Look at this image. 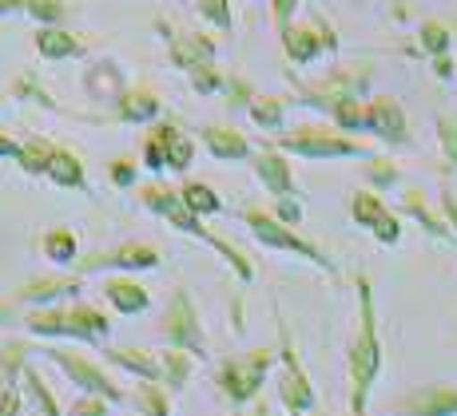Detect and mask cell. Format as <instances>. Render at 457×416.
<instances>
[{"label": "cell", "instance_id": "1", "mask_svg": "<svg viewBox=\"0 0 457 416\" xmlns=\"http://www.w3.org/2000/svg\"><path fill=\"white\" fill-rule=\"evenodd\" d=\"M378 373H382V338H378V314H374V290L370 278L358 273V333L346 353V380H350V412L366 416V401Z\"/></svg>", "mask_w": 457, "mask_h": 416}, {"label": "cell", "instance_id": "2", "mask_svg": "<svg viewBox=\"0 0 457 416\" xmlns=\"http://www.w3.org/2000/svg\"><path fill=\"white\" fill-rule=\"evenodd\" d=\"M139 202H144L147 210H152V215H160V218H167V223H171L175 230H187V234H195V238H204L207 246H215L219 254H223L227 262L235 265V273H239V278H247L251 281V262L243 258L239 250H235V246H227L223 238H215L211 234V230H204V223H199L195 215H191L187 207H183V199H179V191H171V187H163V183H152V187H144L139 191Z\"/></svg>", "mask_w": 457, "mask_h": 416}, {"label": "cell", "instance_id": "3", "mask_svg": "<svg viewBox=\"0 0 457 416\" xmlns=\"http://www.w3.org/2000/svg\"><path fill=\"white\" fill-rule=\"evenodd\" d=\"M29 330L40 338H80L104 341L108 338V317L92 306H48L29 317Z\"/></svg>", "mask_w": 457, "mask_h": 416}, {"label": "cell", "instance_id": "4", "mask_svg": "<svg viewBox=\"0 0 457 416\" xmlns=\"http://www.w3.org/2000/svg\"><path fill=\"white\" fill-rule=\"evenodd\" d=\"M270 365H275V353L270 349L239 353V357H227L223 365L215 369V385L223 388V396L235 404V409H243L247 401L259 396V388H262V380H267Z\"/></svg>", "mask_w": 457, "mask_h": 416}, {"label": "cell", "instance_id": "5", "mask_svg": "<svg viewBox=\"0 0 457 416\" xmlns=\"http://www.w3.org/2000/svg\"><path fill=\"white\" fill-rule=\"evenodd\" d=\"M243 223H247V226L254 230V238H259V242L275 246V250H287V254H298V258H306V262L322 265V270H327V273H334V262L327 258V254H322L314 242H306V238H298L295 230L283 223V218L267 215V210H259V207H247V210H243Z\"/></svg>", "mask_w": 457, "mask_h": 416}, {"label": "cell", "instance_id": "6", "mask_svg": "<svg viewBox=\"0 0 457 416\" xmlns=\"http://www.w3.org/2000/svg\"><path fill=\"white\" fill-rule=\"evenodd\" d=\"M278 401H283V409L291 416H306L314 409V385L306 377L287 330H283V349H278Z\"/></svg>", "mask_w": 457, "mask_h": 416}, {"label": "cell", "instance_id": "7", "mask_svg": "<svg viewBox=\"0 0 457 416\" xmlns=\"http://www.w3.org/2000/svg\"><path fill=\"white\" fill-rule=\"evenodd\" d=\"M283 151L306 155V159H350V155H366V147L350 135H338V131L327 127H298L291 135L278 139Z\"/></svg>", "mask_w": 457, "mask_h": 416}, {"label": "cell", "instance_id": "8", "mask_svg": "<svg viewBox=\"0 0 457 416\" xmlns=\"http://www.w3.org/2000/svg\"><path fill=\"white\" fill-rule=\"evenodd\" d=\"M163 338L171 341V349H183L191 357H207V345H204V330H199V314L191 306V298L183 290L171 294V306L163 314Z\"/></svg>", "mask_w": 457, "mask_h": 416}, {"label": "cell", "instance_id": "9", "mask_svg": "<svg viewBox=\"0 0 457 416\" xmlns=\"http://www.w3.org/2000/svg\"><path fill=\"white\" fill-rule=\"evenodd\" d=\"M366 127L374 131L382 143L390 147H402L410 143V127H406V111L394 95H378V100L366 103Z\"/></svg>", "mask_w": 457, "mask_h": 416}, {"label": "cell", "instance_id": "10", "mask_svg": "<svg viewBox=\"0 0 457 416\" xmlns=\"http://www.w3.org/2000/svg\"><path fill=\"white\" fill-rule=\"evenodd\" d=\"M390 416H457V385H426L402 396Z\"/></svg>", "mask_w": 457, "mask_h": 416}, {"label": "cell", "instance_id": "11", "mask_svg": "<svg viewBox=\"0 0 457 416\" xmlns=\"http://www.w3.org/2000/svg\"><path fill=\"white\" fill-rule=\"evenodd\" d=\"M48 357L56 361V365L64 369V373L72 377L80 388H87V393H92V396H104V401H124V393H120V385H112L108 373H104V369H96L87 357H76V353H64V349H60V353L52 349Z\"/></svg>", "mask_w": 457, "mask_h": 416}, {"label": "cell", "instance_id": "12", "mask_svg": "<svg viewBox=\"0 0 457 416\" xmlns=\"http://www.w3.org/2000/svg\"><path fill=\"white\" fill-rule=\"evenodd\" d=\"M160 265V250L147 242H124L108 254H96V258H84L80 262V273H92V270H155Z\"/></svg>", "mask_w": 457, "mask_h": 416}, {"label": "cell", "instance_id": "13", "mask_svg": "<svg viewBox=\"0 0 457 416\" xmlns=\"http://www.w3.org/2000/svg\"><path fill=\"white\" fill-rule=\"evenodd\" d=\"M254 171H259L262 187L275 194V199H291L295 194V175H291V163H287L283 155H275V151L259 155L254 159Z\"/></svg>", "mask_w": 457, "mask_h": 416}, {"label": "cell", "instance_id": "14", "mask_svg": "<svg viewBox=\"0 0 457 416\" xmlns=\"http://www.w3.org/2000/svg\"><path fill=\"white\" fill-rule=\"evenodd\" d=\"M104 294H108V302L120 309V314H144L147 306H152V294H147L144 286H136V281L128 278H116L104 286Z\"/></svg>", "mask_w": 457, "mask_h": 416}, {"label": "cell", "instance_id": "15", "mask_svg": "<svg viewBox=\"0 0 457 416\" xmlns=\"http://www.w3.org/2000/svg\"><path fill=\"white\" fill-rule=\"evenodd\" d=\"M108 357L116 361L120 369L136 373L139 380H160L163 377V361L152 357V353H144V349H108Z\"/></svg>", "mask_w": 457, "mask_h": 416}, {"label": "cell", "instance_id": "16", "mask_svg": "<svg viewBox=\"0 0 457 416\" xmlns=\"http://www.w3.org/2000/svg\"><path fill=\"white\" fill-rule=\"evenodd\" d=\"M204 139H207V147H211V155H215V159H247V155H251L247 135H239V131L207 127Z\"/></svg>", "mask_w": 457, "mask_h": 416}, {"label": "cell", "instance_id": "17", "mask_svg": "<svg viewBox=\"0 0 457 416\" xmlns=\"http://www.w3.org/2000/svg\"><path fill=\"white\" fill-rule=\"evenodd\" d=\"M80 290V278H37L21 290L24 302H56L64 294H76Z\"/></svg>", "mask_w": 457, "mask_h": 416}, {"label": "cell", "instance_id": "18", "mask_svg": "<svg viewBox=\"0 0 457 416\" xmlns=\"http://www.w3.org/2000/svg\"><path fill=\"white\" fill-rule=\"evenodd\" d=\"M386 215H390V210H386V202L378 199L374 191H354V194H350V218H354L358 226L374 230Z\"/></svg>", "mask_w": 457, "mask_h": 416}, {"label": "cell", "instance_id": "19", "mask_svg": "<svg viewBox=\"0 0 457 416\" xmlns=\"http://www.w3.org/2000/svg\"><path fill=\"white\" fill-rule=\"evenodd\" d=\"M48 175H52V183H56V187H68V191L84 187V163L72 151H64V147H56Z\"/></svg>", "mask_w": 457, "mask_h": 416}, {"label": "cell", "instance_id": "20", "mask_svg": "<svg viewBox=\"0 0 457 416\" xmlns=\"http://www.w3.org/2000/svg\"><path fill=\"white\" fill-rule=\"evenodd\" d=\"M402 210H406V215H414L418 223H421V230H426V234H434V238H445V234H450V226H445L442 218H437L434 210L426 207L421 191H406V194H402Z\"/></svg>", "mask_w": 457, "mask_h": 416}, {"label": "cell", "instance_id": "21", "mask_svg": "<svg viewBox=\"0 0 457 416\" xmlns=\"http://www.w3.org/2000/svg\"><path fill=\"white\" fill-rule=\"evenodd\" d=\"M179 199H183V207L191 210L195 218H204V215H215L223 202H219V194L207 187V183H183V191H179Z\"/></svg>", "mask_w": 457, "mask_h": 416}, {"label": "cell", "instance_id": "22", "mask_svg": "<svg viewBox=\"0 0 457 416\" xmlns=\"http://www.w3.org/2000/svg\"><path fill=\"white\" fill-rule=\"evenodd\" d=\"M52 155H56V147L52 143H44V139H32V143H24L21 147V167L29 175H48V167H52Z\"/></svg>", "mask_w": 457, "mask_h": 416}, {"label": "cell", "instance_id": "23", "mask_svg": "<svg viewBox=\"0 0 457 416\" xmlns=\"http://www.w3.org/2000/svg\"><path fill=\"white\" fill-rule=\"evenodd\" d=\"M160 111V100H155L152 92H131L120 100V119L128 123H139V119H152V115Z\"/></svg>", "mask_w": 457, "mask_h": 416}, {"label": "cell", "instance_id": "24", "mask_svg": "<svg viewBox=\"0 0 457 416\" xmlns=\"http://www.w3.org/2000/svg\"><path fill=\"white\" fill-rule=\"evenodd\" d=\"M44 254L60 265L76 262V234L72 230H48V234H44Z\"/></svg>", "mask_w": 457, "mask_h": 416}, {"label": "cell", "instance_id": "25", "mask_svg": "<svg viewBox=\"0 0 457 416\" xmlns=\"http://www.w3.org/2000/svg\"><path fill=\"white\" fill-rule=\"evenodd\" d=\"M287 56L298 60V64H306V60L319 52V37H314V29L306 24V29H287Z\"/></svg>", "mask_w": 457, "mask_h": 416}, {"label": "cell", "instance_id": "26", "mask_svg": "<svg viewBox=\"0 0 457 416\" xmlns=\"http://www.w3.org/2000/svg\"><path fill=\"white\" fill-rule=\"evenodd\" d=\"M175 139V127H155L152 139L144 143V163L152 167V171H163L167 167V147H171Z\"/></svg>", "mask_w": 457, "mask_h": 416}, {"label": "cell", "instance_id": "27", "mask_svg": "<svg viewBox=\"0 0 457 416\" xmlns=\"http://www.w3.org/2000/svg\"><path fill=\"white\" fill-rule=\"evenodd\" d=\"M160 361H163V380H167V385H171V388H183V380H187V373H191V353H183V349H163Z\"/></svg>", "mask_w": 457, "mask_h": 416}, {"label": "cell", "instance_id": "28", "mask_svg": "<svg viewBox=\"0 0 457 416\" xmlns=\"http://www.w3.org/2000/svg\"><path fill=\"white\" fill-rule=\"evenodd\" d=\"M418 40H421V48H426L429 52V56H445V52H450V29H445V24L442 20H426V24H421V32H418Z\"/></svg>", "mask_w": 457, "mask_h": 416}, {"label": "cell", "instance_id": "29", "mask_svg": "<svg viewBox=\"0 0 457 416\" xmlns=\"http://www.w3.org/2000/svg\"><path fill=\"white\" fill-rule=\"evenodd\" d=\"M136 404H139V412L144 416H167V393L155 385V380H139Z\"/></svg>", "mask_w": 457, "mask_h": 416}, {"label": "cell", "instance_id": "30", "mask_svg": "<svg viewBox=\"0 0 457 416\" xmlns=\"http://www.w3.org/2000/svg\"><path fill=\"white\" fill-rule=\"evenodd\" d=\"M437 143H442L445 171H457V119H437Z\"/></svg>", "mask_w": 457, "mask_h": 416}, {"label": "cell", "instance_id": "31", "mask_svg": "<svg viewBox=\"0 0 457 416\" xmlns=\"http://www.w3.org/2000/svg\"><path fill=\"white\" fill-rule=\"evenodd\" d=\"M366 179L374 183L378 191H386V187H398V167L390 163V159H370V167H366Z\"/></svg>", "mask_w": 457, "mask_h": 416}, {"label": "cell", "instance_id": "32", "mask_svg": "<svg viewBox=\"0 0 457 416\" xmlns=\"http://www.w3.org/2000/svg\"><path fill=\"white\" fill-rule=\"evenodd\" d=\"M251 115H254V123H259V127H278V123H283V103L259 95V100L251 103Z\"/></svg>", "mask_w": 457, "mask_h": 416}, {"label": "cell", "instance_id": "33", "mask_svg": "<svg viewBox=\"0 0 457 416\" xmlns=\"http://www.w3.org/2000/svg\"><path fill=\"white\" fill-rule=\"evenodd\" d=\"M24 385H29V393H32V401L40 404V416H60V409H56V401H52V393L44 388V380L32 373V369H24Z\"/></svg>", "mask_w": 457, "mask_h": 416}, {"label": "cell", "instance_id": "34", "mask_svg": "<svg viewBox=\"0 0 457 416\" xmlns=\"http://www.w3.org/2000/svg\"><path fill=\"white\" fill-rule=\"evenodd\" d=\"M87 92H92L96 100H120V72L100 68V79H87Z\"/></svg>", "mask_w": 457, "mask_h": 416}, {"label": "cell", "instance_id": "35", "mask_svg": "<svg viewBox=\"0 0 457 416\" xmlns=\"http://www.w3.org/2000/svg\"><path fill=\"white\" fill-rule=\"evenodd\" d=\"M40 52L44 56H72L76 52V40L68 37V32H40Z\"/></svg>", "mask_w": 457, "mask_h": 416}, {"label": "cell", "instance_id": "36", "mask_svg": "<svg viewBox=\"0 0 457 416\" xmlns=\"http://www.w3.org/2000/svg\"><path fill=\"white\" fill-rule=\"evenodd\" d=\"M191 155H195V147H191V139H183L179 131H175L171 147H167V167H175V171H187V167H191Z\"/></svg>", "mask_w": 457, "mask_h": 416}, {"label": "cell", "instance_id": "37", "mask_svg": "<svg viewBox=\"0 0 457 416\" xmlns=\"http://www.w3.org/2000/svg\"><path fill=\"white\" fill-rule=\"evenodd\" d=\"M108 404L112 401H104V396H80V401L72 404V416H108Z\"/></svg>", "mask_w": 457, "mask_h": 416}, {"label": "cell", "instance_id": "38", "mask_svg": "<svg viewBox=\"0 0 457 416\" xmlns=\"http://www.w3.org/2000/svg\"><path fill=\"white\" fill-rule=\"evenodd\" d=\"M370 234H374L382 246H394V242H398V238H402V223H398V218H394V215H386L382 223H378V226L370 230Z\"/></svg>", "mask_w": 457, "mask_h": 416}, {"label": "cell", "instance_id": "39", "mask_svg": "<svg viewBox=\"0 0 457 416\" xmlns=\"http://www.w3.org/2000/svg\"><path fill=\"white\" fill-rule=\"evenodd\" d=\"M24 4H29V12H37L40 20H60V12H64L60 0H24Z\"/></svg>", "mask_w": 457, "mask_h": 416}, {"label": "cell", "instance_id": "40", "mask_svg": "<svg viewBox=\"0 0 457 416\" xmlns=\"http://www.w3.org/2000/svg\"><path fill=\"white\" fill-rule=\"evenodd\" d=\"M199 8H204V16H211L215 24H231V12H227V0H199Z\"/></svg>", "mask_w": 457, "mask_h": 416}, {"label": "cell", "instance_id": "41", "mask_svg": "<svg viewBox=\"0 0 457 416\" xmlns=\"http://www.w3.org/2000/svg\"><path fill=\"white\" fill-rule=\"evenodd\" d=\"M21 388H12V385H8L4 388V393H0V416H16V412H21Z\"/></svg>", "mask_w": 457, "mask_h": 416}, {"label": "cell", "instance_id": "42", "mask_svg": "<svg viewBox=\"0 0 457 416\" xmlns=\"http://www.w3.org/2000/svg\"><path fill=\"white\" fill-rule=\"evenodd\" d=\"M131 179H136V167L124 163V159H120V163H112V183H120V187H128Z\"/></svg>", "mask_w": 457, "mask_h": 416}, {"label": "cell", "instance_id": "43", "mask_svg": "<svg viewBox=\"0 0 457 416\" xmlns=\"http://www.w3.org/2000/svg\"><path fill=\"white\" fill-rule=\"evenodd\" d=\"M195 87L199 92H211V87H219V72H211V68H195Z\"/></svg>", "mask_w": 457, "mask_h": 416}, {"label": "cell", "instance_id": "44", "mask_svg": "<svg viewBox=\"0 0 457 416\" xmlns=\"http://www.w3.org/2000/svg\"><path fill=\"white\" fill-rule=\"evenodd\" d=\"M442 210H445V223H450V230H457V194L453 191H442Z\"/></svg>", "mask_w": 457, "mask_h": 416}, {"label": "cell", "instance_id": "45", "mask_svg": "<svg viewBox=\"0 0 457 416\" xmlns=\"http://www.w3.org/2000/svg\"><path fill=\"white\" fill-rule=\"evenodd\" d=\"M291 12H295V0H275V16H278V20H291Z\"/></svg>", "mask_w": 457, "mask_h": 416}, {"label": "cell", "instance_id": "46", "mask_svg": "<svg viewBox=\"0 0 457 416\" xmlns=\"http://www.w3.org/2000/svg\"><path fill=\"white\" fill-rule=\"evenodd\" d=\"M434 72L442 76V79H450V76H453V64H450V56H437V60H434Z\"/></svg>", "mask_w": 457, "mask_h": 416}, {"label": "cell", "instance_id": "47", "mask_svg": "<svg viewBox=\"0 0 457 416\" xmlns=\"http://www.w3.org/2000/svg\"><path fill=\"white\" fill-rule=\"evenodd\" d=\"M0 155H21V147H16L8 135H0Z\"/></svg>", "mask_w": 457, "mask_h": 416}, {"label": "cell", "instance_id": "48", "mask_svg": "<svg viewBox=\"0 0 457 416\" xmlns=\"http://www.w3.org/2000/svg\"><path fill=\"white\" fill-rule=\"evenodd\" d=\"M251 416H267V409H254V412H251Z\"/></svg>", "mask_w": 457, "mask_h": 416}]
</instances>
